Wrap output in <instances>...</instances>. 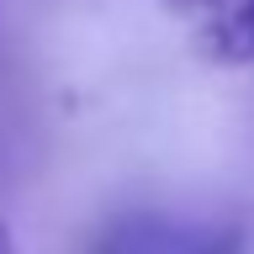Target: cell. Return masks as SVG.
<instances>
[{
	"label": "cell",
	"mask_w": 254,
	"mask_h": 254,
	"mask_svg": "<svg viewBox=\"0 0 254 254\" xmlns=\"http://www.w3.org/2000/svg\"><path fill=\"white\" fill-rule=\"evenodd\" d=\"M170 21L190 32V48L217 69L254 64V0H159Z\"/></svg>",
	"instance_id": "2"
},
{
	"label": "cell",
	"mask_w": 254,
	"mask_h": 254,
	"mask_svg": "<svg viewBox=\"0 0 254 254\" xmlns=\"http://www.w3.org/2000/svg\"><path fill=\"white\" fill-rule=\"evenodd\" d=\"M85 254H244V228L233 217L132 206L101 222Z\"/></svg>",
	"instance_id": "1"
},
{
	"label": "cell",
	"mask_w": 254,
	"mask_h": 254,
	"mask_svg": "<svg viewBox=\"0 0 254 254\" xmlns=\"http://www.w3.org/2000/svg\"><path fill=\"white\" fill-rule=\"evenodd\" d=\"M0 254H16V244H11V233L0 228Z\"/></svg>",
	"instance_id": "3"
}]
</instances>
